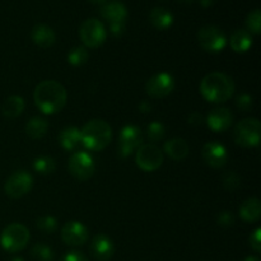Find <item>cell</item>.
Returning <instances> with one entry per match:
<instances>
[{"instance_id": "obj_17", "label": "cell", "mask_w": 261, "mask_h": 261, "mask_svg": "<svg viewBox=\"0 0 261 261\" xmlns=\"http://www.w3.org/2000/svg\"><path fill=\"white\" fill-rule=\"evenodd\" d=\"M101 15L110 24L112 23H125L127 17L126 7L121 2H110L101 8Z\"/></svg>"}, {"instance_id": "obj_16", "label": "cell", "mask_w": 261, "mask_h": 261, "mask_svg": "<svg viewBox=\"0 0 261 261\" xmlns=\"http://www.w3.org/2000/svg\"><path fill=\"white\" fill-rule=\"evenodd\" d=\"M115 251L111 239L105 234H97L91 244V252L98 261H109Z\"/></svg>"}, {"instance_id": "obj_34", "label": "cell", "mask_w": 261, "mask_h": 261, "mask_svg": "<svg viewBox=\"0 0 261 261\" xmlns=\"http://www.w3.org/2000/svg\"><path fill=\"white\" fill-rule=\"evenodd\" d=\"M261 229L257 228L256 231L254 232V233L250 236V245H251L252 249L255 250V251L259 252L261 250Z\"/></svg>"}, {"instance_id": "obj_26", "label": "cell", "mask_w": 261, "mask_h": 261, "mask_svg": "<svg viewBox=\"0 0 261 261\" xmlns=\"http://www.w3.org/2000/svg\"><path fill=\"white\" fill-rule=\"evenodd\" d=\"M33 168L41 175H50L55 171V161L48 155H42L36 158L33 162Z\"/></svg>"}, {"instance_id": "obj_25", "label": "cell", "mask_w": 261, "mask_h": 261, "mask_svg": "<svg viewBox=\"0 0 261 261\" xmlns=\"http://www.w3.org/2000/svg\"><path fill=\"white\" fill-rule=\"evenodd\" d=\"M48 129V125L45 119L42 117H32L25 125V133L32 139H41L46 134Z\"/></svg>"}, {"instance_id": "obj_4", "label": "cell", "mask_w": 261, "mask_h": 261, "mask_svg": "<svg viewBox=\"0 0 261 261\" xmlns=\"http://www.w3.org/2000/svg\"><path fill=\"white\" fill-rule=\"evenodd\" d=\"M30 241L27 227L19 223H12L3 229L0 234V245L8 252H17L24 249Z\"/></svg>"}, {"instance_id": "obj_33", "label": "cell", "mask_w": 261, "mask_h": 261, "mask_svg": "<svg viewBox=\"0 0 261 261\" xmlns=\"http://www.w3.org/2000/svg\"><path fill=\"white\" fill-rule=\"evenodd\" d=\"M236 105H237V107L241 110V111L247 112L252 109V105H254V102H252L251 96H249V94H241V96L237 97Z\"/></svg>"}, {"instance_id": "obj_1", "label": "cell", "mask_w": 261, "mask_h": 261, "mask_svg": "<svg viewBox=\"0 0 261 261\" xmlns=\"http://www.w3.org/2000/svg\"><path fill=\"white\" fill-rule=\"evenodd\" d=\"M65 88L55 81H43L36 87L33 99L40 111L46 115H53L61 111L66 103Z\"/></svg>"}, {"instance_id": "obj_10", "label": "cell", "mask_w": 261, "mask_h": 261, "mask_svg": "<svg viewBox=\"0 0 261 261\" xmlns=\"http://www.w3.org/2000/svg\"><path fill=\"white\" fill-rule=\"evenodd\" d=\"M69 171L79 181L91 178L94 173V162L86 152H76L69 160Z\"/></svg>"}, {"instance_id": "obj_22", "label": "cell", "mask_w": 261, "mask_h": 261, "mask_svg": "<svg viewBox=\"0 0 261 261\" xmlns=\"http://www.w3.org/2000/svg\"><path fill=\"white\" fill-rule=\"evenodd\" d=\"M59 142L61 147L66 150H73L78 147L81 143V130L74 126L65 127L63 132L59 134Z\"/></svg>"}, {"instance_id": "obj_28", "label": "cell", "mask_w": 261, "mask_h": 261, "mask_svg": "<svg viewBox=\"0 0 261 261\" xmlns=\"http://www.w3.org/2000/svg\"><path fill=\"white\" fill-rule=\"evenodd\" d=\"M31 255L36 261H51L53 260V251L48 246L43 244H37L32 247Z\"/></svg>"}, {"instance_id": "obj_32", "label": "cell", "mask_w": 261, "mask_h": 261, "mask_svg": "<svg viewBox=\"0 0 261 261\" xmlns=\"http://www.w3.org/2000/svg\"><path fill=\"white\" fill-rule=\"evenodd\" d=\"M223 185L227 190H234V189L239 188L240 185V178L239 176L234 172H227L223 175Z\"/></svg>"}, {"instance_id": "obj_23", "label": "cell", "mask_w": 261, "mask_h": 261, "mask_svg": "<svg viewBox=\"0 0 261 261\" xmlns=\"http://www.w3.org/2000/svg\"><path fill=\"white\" fill-rule=\"evenodd\" d=\"M24 110V99L19 96H10L9 98L5 99L3 103L2 112L8 119H14L19 116Z\"/></svg>"}, {"instance_id": "obj_13", "label": "cell", "mask_w": 261, "mask_h": 261, "mask_svg": "<svg viewBox=\"0 0 261 261\" xmlns=\"http://www.w3.org/2000/svg\"><path fill=\"white\" fill-rule=\"evenodd\" d=\"M61 239L69 246H82L88 240V229L81 222H68L61 228Z\"/></svg>"}, {"instance_id": "obj_41", "label": "cell", "mask_w": 261, "mask_h": 261, "mask_svg": "<svg viewBox=\"0 0 261 261\" xmlns=\"http://www.w3.org/2000/svg\"><path fill=\"white\" fill-rule=\"evenodd\" d=\"M181 2H184V3H191V2H193V0H181Z\"/></svg>"}, {"instance_id": "obj_3", "label": "cell", "mask_w": 261, "mask_h": 261, "mask_svg": "<svg viewBox=\"0 0 261 261\" xmlns=\"http://www.w3.org/2000/svg\"><path fill=\"white\" fill-rule=\"evenodd\" d=\"M111 126L103 120H91L81 130V143L88 149L99 152L110 144Z\"/></svg>"}, {"instance_id": "obj_35", "label": "cell", "mask_w": 261, "mask_h": 261, "mask_svg": "<svg viewBox=\"0 0 261 261\" xmlns=\"http://www.w3.org/2000/svg\"><path fill=\"white\" fill-rule=\"evenodd\" d=\"M234 222V218L233 216H232V213H229V212H222L221 214L218 216V224L219 226H232Z\"/></svg>"}, {"instance_id": "obj_24", "label": "cell", "mask_w": 261, "mask_h": 261, "mask_svg": "<svg viewBox=\"0 0 261 261\" xmlns=\"http://www.w3.org/2000/svg\"><path fill=\"white\" fill-rule=\"evenodd\" d=\"M252 46V37L249 31L237 30L231 37V47L236 53H246Z\"/></svg>"}, {"instance_id": "obj_31", "label": "cell", "mask_w": 261, "mask_h": 261, "mask_svg": "<svg viewBox=\"0 0 261 261\" xmlns=\"http://www.w3.org/2000/svg\"><path fill=\"white\" fill-rule=\"evenodd\" d=\"M165 137V127L161 122L154 121L148 126V138L150 142H158Z\"/></svg>"}, {"instance_id": "obj_29", "label": "cell", "mask_w": 261, "mask_h": 261, "mask_svg": "<svg viewBox=\"0 0 261 261\" xmlns=\"http://www.w3.org/2000/svg\"><path fill=\"white\" fill-rule=\"evenodd\" d=\"M246 25H247V28H249L250 32L255 33V35H259L260 31H261V12H260V9H255L254 12H251L249 15H247Z\"/></svg>"}, {"instance_id": "obj_36", "label": "cell", "mask_w": 261, "mask_h": 261, "mask_svg": "<svg viewBox=\"0 0 261 261\" xmlns=\"http://www.w3.org/2000/svg\"><path fill=\"white\" fill-rule=\"evenodd\" d=\"M63 261H88L86 256L79 251H70L64 256Z\"/></svg>"}, {"instance_id": "obj_12", "label": "cell", "mask_w": 261, "mask_h": 261, "mask_svg": "<svg viewBox=\"0 0 261 261\" xmlns=\"http://www.w3.org/2000/svg\"><path fill=\"white\" fill-rule=\"evenodd\" d=\"M173 88H175V81L167 73L155 74L145 84V91L153 98H163L168 96Z\"/></svg>"}, {"instance_id": "obj_19", "label": "cell", "mask_w": 261, "mask_h": 261, "mask_svg": "<svg viewBox=\"0 0 261 261\" xmlns=\"http://www.w3.org/2000/svg\"><path fill=\"white\" fill-rule=\"evenodd\" d=\"M240 216L245 222L254 223L261 216V204L257 198H250L240 206Z\"/></svg>"}, {"instance_id": "obj_27", "label": "cell", "mask_w": 261, "mask_h": 261, "mask_svg": "<svg viewBox=\"0 0 261 261\" xmlns=\"http://www.w3.org/2000/svg\"><path fill=\"white\" fill-rule=\"evenodd\" d=\"M68 60L74 66L83 65L88 60V51L86 50V47H81V46L79 47H74L68 54Z\"/></svg>"}, {"instance_id": "obj_38", "label": "cell", "mask_w": 261, "mask_h": 261, "mask_svg": "<svg viewBox=\"0 0 261 261\" xmlns=\"http://www.w3.org/2000/svg\"><path fill=\"white\" fill-rule=\"evenodd\" d=\"M245 261H260L259 260V257H254V256H250V257H247L246 260Z\"/></svg>"}, {"instance_id": "obj_9", "label": "cell", "mask_w": 261, "mask_h": 261, "mask_svg": "<svg viewBox=\"0 0 261 261\" xmlns=\"http://www.w3.org/2000/svg\"><path fill=\"white\" fill-rule=\"evenodd\" d=\"M32 184L33 180L30 173H27L25 171H17L5 181V194L13 199L22 198L23 195L30 193L32 189Z\"/></svg>"}, {"instance_id": "obj_18", "label": "cell", "mask_w": 261, "mask_h": 261, "mask_svg": "<svg viewBox=\"0 0 261 261\" xmlns=\"http://www.w3.org/2000/svg\"><path fill=\"white\" fill-rule=\"evenodd\" d=\"M31 38H32L33 43H36L37 46L42 48H47L55 42V32L48 25L37 24L32 28Z\"/></svg>"}, {"instance_id": "obj_14", "label": "cell", "mask_w": 261, "mask_h": 261, "mask_svg": "<svg viewBox=\"0 0 261 261\" xmlns=\"http://www.w3.org/2000/svg\"><path fill=\"white\" fill-rule=\"evenodd\" d=\"M203 158L211 167L221 168L227 163L228 154L223 145L217 142H211L204 145Z\"/></svg>"}, {"instance_id": "obj_20", "label": "cell", "mask_w": 261, "mask_h": 261, "mask_svg": "<svg viewBox=\"0 0 261 261\" xmlns=\"http://www.w3.org/2000/svg\"><path fill=\"white\" fill-rule=\"evenodd\" d=\"M165 152L173 161H181L188 155L189 145L181 138H173L165 144Z\"/></svg>"}, {"instance_id": "obj_37", "label": "cell", "mask_w": 261, "mask_h": 261, "mask_svg": "<svg viewBox=\"0 0 261 261\" xmlns=\"http://www.w3.org/2000/svg\"><path fill=\"white\" fill-rule=\"evenodd\" d=\"M124 30H125V23H112V24H110V31H111V33L114 36H121L122 33H124Z\"/></svg>"}, {"instance_id": "obj_15", "label": "cell", "mask_w": 261, "mask_h": 261, "mask_svg": "<svg viewBox=\"0 0 261 261\" xmlns=\"http://www.w3.org/2000/svg\"><path fill=\"white\" fill-rule=\"evenodd\" d=\"M232 121H233V115L226 107L212 110L208 115V119H206L208 126L216 133H221L229 129Z\"/></svg>"}, {"instance_id": "obj_8", "label": "cell", "mask_w": 261, "mask_h": 261, "mask_svg": "<svg viewBox=\"0 0 261 261\" xmlns=\"http://www.w3.org/2000/svg\"><path fill=\"white\" fill-rule=\"evenodd\" d=\"M198 40L201 47L208 53H219L226 47L227 38L216 25H205L198 32Z\"/></svg>"}, {"instance_id": "obj_2", "label": "cell", "mask_w": 261, "mask_h": 261, "mask_svg": "<svg viewBox=\"0 0 261 261\" xmlns=\"http://www.w3.org/2000/svg\"><path fill=\"white\" fill-rule=\"evenodd\" d=\"M200 92L206 101L221 103L231 98L234 92V83L226 74L211 73L201 81Z\"/></svg>"}, {"instance_id": "obj_11", "label": "cell", "mask_w": 261, "mask_h": 261, "mask_svg": "<svg viewBox=\"0 0 261 261\" xmlns=\"http://www.w3.org/2000/svg\"><path fill=\"white\" fill-rule=\"evenodd\" d=\"M143 134L139 127L134 125H126L120 133L119 138V154L127 157L142 145Z\"/></svg>"}, {"instance_id": "obj_40", "label": "cell", "mask_w": 261, "mask_h": 261, "mask_svg": "<svg viewBox=\"0 0 261 261\" xmlns=\"http://www.w3.org/2000/svg\"><path fill=\"white\" fill-rule=\"evenodd\" d=\"M10 261H23V259H22V257H13V259Z\"/></svg>"}, {"instance_id": "obj_6", "label": "cell", "mask_w": 261, "mask_h": 261, "mask_svg": "<svg viewBox=\"0 0 261 261\" xmlns=\"http://www.w3.org/2000/svg\"><path fill=\"white\" fill-rule=\"evenodd\" d=\"M79 36H81V40L84 46L89 48H97L106 40V30L98 19L91 18L81 25Z\"/></svg>"}, {"instance_id": "obj_30", "label": "cell", "mask_w": 261, "mask_h": 261, "mask_svg": "<svg viewBox=\"0 0 261 261\" xmlns=\"http://www.w3.org/2000/svg\"><path fill=\"white\" fill-rule=\"evenodd\" d=\"M36 226L38 227V229L45 232V233H53V232L56 229L58 222H56V219L54 218V217L45 216V217H40V218L36 221Z\"/></svg>"}, {"instance_id": "obj_39", "label": "cell", "mask_w": 261, "mask_h": 261, "mask_svg": "<svg viewBox=\"0 0 261 261\" xmlns=\"http://www.w3.org/2000/svg\"><path fill=\"white\" fill-rule=\"evenodd\" d=\"M89 2L94 3V4H101V3H103L105 0H89Z\"/></svg>"}, {"instance_id": "obj_5", "label": "cell", "mask_w": 261, "mask_h": 261, "mask_svg": "<svg viewBox=\"0 0 261 261\" xmlns=\"http://www.w3.org/2000/svg\"><path fill=\"white\" fill-rule=\"evenodd\" d=\"M261 125L255 117L242 120L234 127V142L242 147H256L260 143Z\"/></svg>"}, {"instance_id": "obj_7", "label": "cell", "mask_w": 261, "mask_h": 261, "mask_svg": "<svg viewBox=\"0 0 261 261\" xmlns=\"http://www.w3.org/2000/svg\"><path fill=\"white\" fill-rule=\"evenodd\" d=\"M135 162L145 172H153L158 170L163 162V154L158 147L153 144L142 145L137 149Z\"/></svg>"}, {"instance_id": "obj_21", "label": "cell", "mask_w": 261, "mask_h": 261, "mask_svg": "<svg viewBox=\"0 0 261 261\" xmlns=\"http://www.w3.org/2000/svg\"><path fill=\"white\" fill-rule=\"evenodd\" d=\"M149 20L155 28H158V30H167V28L171 27V24H172L173 17L172 14H171V12H168L165 8L155 7L150 10Z\"/></svg>"}]
</instances>
